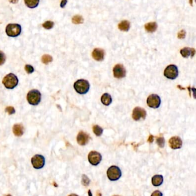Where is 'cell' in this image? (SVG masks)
<instances>
[{"mask_svg": "<svg viewBox=\"0 0 196 196\" xmlns=\"http://www.w3.org/2000/svg\"><path fill=\"white\" fill-rule=\"evenodd\" d=\"M19 83L17 77L13 74H9L6 75L2 80V83L8 89H13Z\"/></svg>", "mask_w": 196, "mask_h": 196, "instance_id": "cell-1", "label": "cell"}, {"mask_svg": "<svg viewBox=\"0 0 196 196\" xmlns=\"http://www.w3.org/2000/svg\"><path fill=\"white\" fill-rule=\"evenodd\" d=\"M74 88L77 93L85 94L90 89L89 82L84 79H80L77 80L74 83Z\"/></svg>", "mask_w": 196, "mask_h": 196, "instance_id": "cell-2", "label": "cell"}, {"mask_svg": "<svg viewBox=\"0 0 196 196\" xmlns=\"http://www.w3.org/2000/svg\"><path fill=\"white\" fill-rule=\"evenodd\" d=\"M5 31L8 36L15 38L21 34V27L17 24H10L7 26Z\"/></svg>", "mask_w": 196, "mask_h": 196, "instance_id": "cell-3", "label": "cell"}, {"mask_svg": "<svg viewBox=\"0 0 196 196\" xmlns=\"http://www.w3.org/2000/svg\"><path fill=\"white\" fill-rule=\"evenodd\" d=\"M41 93L37 90H32L27 94V101L30 104L36 106L41 101Z\"/></svg>", "mask_w": 196, "mask_h": 196, "instance_id": "cell-4", "label": "cell"}, {"mask_svg": "<svg viewBox=\"0 0 196 196\" xmlns=\"http://www.w3.org/2000/svg\"><path fill=\"white\" fill-rule=\"evenodd\" d=\"M107 175L110 180L115 181L119 179L121 177V170L118 166H112L107 170Z\"/></svg>", "mask_w": 196, "mask_h": 196, "instance_id": "cell-5", "label": "cell"}, {"mask_svg": "<svg viewBox=\"0 0 196 196\" xmlns=\"http://www.w3.org/2000/svg\"><path fill=\"white\" fill-rule=\"evenodd\" d=\"M164 75L169 79L174 80L176 79L178 75L177 67L173 64L168 65L164 71Z\"/></svg>", "mask_w": 196, "mask_h": 196, "instance_id": "cell-6", "label": "cell"}, {"mask_svg": "<svg viewBox=\"0 0 196 196\" xmlns=\"http://www.w3.org/2000/svg\"><path fill=\"white\" fill-rule=\"evenodd\" d=\"M31 162L34 168L36 169L43 168L45 165V158L41 155L37 154L32 158Z\"/></svg>", "mask_w": 196, "mask_h": 196, "instance_id": "cell-7", "label": "cell"}, {"mask_svg": "<svg viewBox=\"0 0 196 196\" xmlns=\"http://www.w3.org/2000/svg\"><path fill=\"white\" fill-rule=\"evenodd\" d=\"M147 104L151 108H158L161 104L160 97L156 94L150 95L147 99Z\"/></svg>", "mask_w": 196, "mask_h": 196, "instance_id": "cell-8", "label": "cell"}, {"mask_svg": "<svg viewBox=\"0 0 196 196\" xmlns=\"http://www.w3.org/2000/svg\"><path fill=\"white\" fill-rule=\"evenodd\" d=\"M88 161L93 166L98 165L102 161L101 154L95 151H91L88 154Z\"/></svg>", "mask_w": 196, "mask_h": 196, "instance_id": "cell-9", "label": "cell"}, {"mask_svg": "<svg viewBox=\"0 0 196 196\" xmlns=\"http://www.w3.org/2000/svg\"><path fill=\"white\" fill-rule=\"evenodd\" d=\"M132 116V118L136 121L140 120L141 118L145 119L146 116V111L142 108L137 107L133 110Z\"/></svg>", "mask_w": 196, "mask_h": 196, "instance_id": "cell-10", "label": "cell"}, {"mask_svg": "<svg viewBox=\"0 0 196 196\" xmlns=\"http://www.w3.org/2000/svg\"><path fill=\"white\" fill-rule=\"evenodd\" d=\"M113 72L114 77L118 79H121L126 76V69L122 64L115 65L113 69Z\"/></svg>", "mask_w": 196, "mask_h": 196, "instance_id": "cell-11", "label": "cell"}, {"mask_svg": "<svg viewBox=\"0 0 196 196\" xmlns=\"http://www.w3.org/2000/svg\"><path fill=\"white\" fill-rule=\"evenodd\" d=\"M169 146L172 149H179L182 146V141L179 137H171L169 141Z\"/></svg>", "mask_w": 196, "mask_h": 196, "instance_id": "cell-12", "label": "cell"}, {"mask_svg": "<svg viewBox=\"0 0 196 196\" xmlns=\"http://www.w3.org/2000/svg\"><path fill=\"white\" fill-rule=\"evenodd\" d=\"M89 139L90 137L87 133L83 131H80L77 135V142L80 145L83 146L88 142Z\"/></svg>", "mask_w": 196, "mask_h": 196, "instance_id": "cell-13", "label": "cell"}, {"mask_svg": "<svg viewBox=\"0 0 196 196\" xmlns=\"http://www.w3.org/2000/svg\"><path fill=\"white\" fill-rule=\"evenodd\" d=\"M196 51L195 49L194 48H187L185 47L181 49L180 51V54L182 55V57L185 58H187L189 56H191L192 57L195 55Z\"/></svg>", "mask_w": 196, "mask_h": 196, "instance_id": "cell-14", "label": "cell"}, {"mask_svg": "<svg viewBox=\"0 0 196 196\" xmlns=\"http://www.w3.org/2000/svg\"><path fill=\"white\" fill-rule=\"evenodd\" d=\"M104 56V51L101 48H95L93 52V57L96 61H102Z\"/></svg>", "mask_w": 196, "mask_h": 196, "instance_id": "cell-15", "label": "cell"}, {"mask_svg": "<svg viewBox=\"0 0 196 196\" xmlns=\"http://www.w3.org/2000/svg\"><path fill=\"white\" fill-rule=\"evenodd\" d=\"M13 132L17 137H20L24 134V127L20 124H15L13 127Z\"/></svg>", "mask_w": 196, "mask_h": 196, "instance_id": "cell-16", "label": "cell"}, {"mask_svg": "<svg viewBox=\"0 0 196 196\" xmlns=\"http://www.w3.org/2000/svg\"><path fill=\"white\" fill-rule=\"evenodd\" d=\"M163 181V178L161 175H155L153 176L151 179L152 184L154 187H159L162 185Z\"/></svg>", "mask_w": 196, "mask_h": 196, "instance_id": "cell-17", "label": "cell"}, {"mask_svg": "<svg viewBox=\"0 0 196 196\" xmlns=\"http://www.w3.org/2000/svg\"><path fill=\"white\" fill-rule=\"evenodd\" d=\"M130 22L127 20H123L121 21L119 25H118V28L124 32H127L130 29Z\"/></svg>", "mask_w": 196, "mask_h": 196, "instance_id": "cell-18", "label": "cell"}, {"mask_svg": "<svg viewBox=\"0 0 196 196\" xmlns=\"http://www.w3.org/2000/svg\"><path fill=\"white\" fill-rule=\"evenodd\" d=\"M145 28L147 32H150V33H153L157 30V24L155 22H149V23H147L146 24H145Z\"/></svg>", "mask_w": 196, "mask_h": 196, "instance_id": "cell-19", "label": "cell"}, {"mask_svg": "<svg viewBox=\"0 0 196 196\" xmlns=\"http://www.w3.org/2000/svg\"><path fill=\"white\" fill-rule=\"evenodd\" d=\"M101 101L104 105L108 106L112 102V98L110 94L107 93H104L102 96Z\"/></svg>", "mask_w": 196, "mask_h": 196, "instance_id": "cell-20", "label": "cell"}, {"mask_svg": "<svg viewBox=\"0 0 196 196\" xmlns=\"http://www.w3.org/2000/svg\"><path fill=\"white\" fill-rule=\"evenodd\" d=\"M26 6L31 9L36 8L39 4V0H24Z\"/></svg>", "mask_w": 196, "mask_h": 196, "instance_id": "cell-21", "label": "cell"}, {"mask_svg": "<svg viewBox=\"0 0 196 196\" xmlns=\"http://www.w3.org/2000/svg\"><path fill=\"white\" fill-rule=\"evenodd\" d=\"M84 20L82 16L76 15L74 16L72 19V22L75 24H80L83 23Z\"/></svg>", "mask_w": 196, "mask_h": 196, "instance_id": "cell-22", "label": "cell"}, {"mask_svg": "<svg viewBox=\"0 0 196 196\" xmlns=\"http://www.w3.org/2000/svg\"><path fill=\"white\" fill-rule=\"evenodd\" d=\"M103 129L102 127L98 125H95L93 127V132L96 136H101L103 133Z\"/></svg>", "mask_w": 196, "mask_h": 196, "instance_id": "cell-23", "label": "cell"}, {"mask_svg": "<svg viewBox=\"0 0 196 196\" xmlns=\"http://www.w3.org/2000/svg\"><path fill=\"white\" fill-rule=\"evenodd\" d=\"M41 61L44 64H48V63H51L52 61V56L49 55H44L42 56Z\"/></svg>", "mask_w": 196, "mask_h": 196, "instance_id": "cell-24", "label": "cell"}, {"mask_svg": "<svg viewBox=\"0 0 196 196\" xmlns=\"http://www.w3.org/2000/svg\"><path fill=\"white\" fill-rule=\"evenodd\" d=\"M54 22L51 21H46L43 24V27L46 29H51L54 27Z\"/></svg>", "mask_w": 196, "mask_h": 196, "instance_id": "cell-25", "label": "cell"}, {"mask_svg": "<svg viewBox=\"0 0 196 196\" xmlns=\"http://www.w3.org/2000/svg\"><path fill=\"white\" fill-rule=\"evenodd\" d=\"M157 143L158 144L159 147L163 148L165 146V139L163 137H159L157 139Z\"/></svg>", "mask_w": 196, "mask_h": 196, "instance_id": "cell-26", "label": "cell"}, {"mask_svg": "<svg viewBox=\"0 0 196 196\" xmlns=\"http://www.w3.org/2000/svg\"><path fill=\"white\" fill-rule=\"evenodd\" d=\"M82 183L83 185H84L85 187H87L90 184V179L86 175L83 174V175H82Z\"/></svg>", "mask_w": 196, "mask_h": 196, "instance_id": "cell-27", "label": "cell"}, {"mask_svg": "<svg viewBox=\"0 0 196 196\" xmlns=\"http://www.w3.org/2000/svg\"><path fill=\"white\" fill-rule=\"evenodd\" d=\"M25 70L28 74H30L34 72V68L32 65L27 64L25 66Z\"/></svg>", "mask_w": 196, "mask_h": 196, "instance_id": "cell-28", "label": "cell"}, {"mask_svg": "<svg viewBox=\"0 0 196 196\" xmlns=\"http://www.w3.org/2000/svg\"><path fill=\"white\" fill-rule=\"evenodd\" d=\"M6 57L4 53L0 51V65H3L5 62Z\"/></svg>", "mask_w": 196, "mask_h": 196, "instance_id": "cell-29", "label": "cell"}, {"mask_svg": "<svg viewBox=\"0 0 196 196\" xmlns=\"http://www.w3.org/2000/svg\"><path fill=\"white\" fill-rule=\"evenodd\" d=\"M5 111L7 112L9 115H12L15 113V110L13 107L9 106L5 108Z\"/></svg>", "mask_w": 196, "mask_h": 196, "instance_id": "cell-30", "label": "cell"}, {"mask_svg": "<svg viewBox=\"0 0 196 196\" xmlns=\"http://www.w3.org/2000/svg\"><path fill=\"white\" fill-rule=\"evenodd\" d=\"M186 36V32L185 30H181L178 33V38L179 39H184Z\"/></svg>", "mask_w": 196, "mask_h": 196, "instance_id": "cell-31", "label": "cell"}, {"mask_svg": "<svg viewBox=\"0 0 196 196\" xmlns=\"http://www.w3.org/2000/svg\"><path fill=\"white\" fill-rule=\"evenodd\" d=\"M151 196H162V193L159 190H155L152 193Z\"/></svg>", "mask_w": 196, "mask_h": 196, "instance_id": "cell-32", "label": "cell"}, {"mask_svg": "<svg viewBox=\"0 0 196 196\" xmlns=\"http://www.w3.org/2000/svg\"><path fill=\"white\" fill-rule=\"evenodd\" d=\"M67 3V0H62L60 3V7L61 8H64Z\"/></svg>", "mask_w": 196, "mask_h": 196, "instance_id": "cell-33", "label": "cell"}, {"mask_svg": "<svg viewBox=\"0 0 196 196\" xmlns=\"http://www.w3.org/2000/svg\"><path fill=\"white\" fill-rule=\"evenodd\" d=\"M190 89H191V90H192V92H193V98L196 99V88H190Z\"/></svg>", "mask_w": 196, "mask_h": 196, "instance_id": "cell-34", "label": "cell"}, {"mask_svg": "<svg viewBox=\"0 0 196 196\" xmlns=\"http://www.w3.org/2000/svg\"><path fill=\"white\" fill-rule=\"evenodd\" d=\"M153 140H154V137L152 135H150L149 138L148 139V142L150 143H152L153 142Z\"/></svg>", "mask_w": 196, "mask_h": 196, "instance_id": "cell-35", "label": "cell"}, {"mask_svg": "<svg viewBox=\"0 0 196 196\" xmlns=\"http://www.w3.org/2000/svg\"><path fill=\"white\" fill-rule=\"evenodd\" d=\"M10 2H11L12 4H17L19 2V0H9Z\"/></svg>", "mask_w": 196, "mask_h": 196, "instance_id": "cell-36", "label": "cell"}, {"mask_svg": "<svg viewBox=\"0 0 196 196\" xmlns=\"http://www.w3.org/2000/svg\"><path fill=\"white\" fill-rule=\"evenodd\" d=\"M189 4L191 6L193 5V0H189Z\"/></svg>", "mask_w": 196, "mask_h": 196, "instance_id": "cell-37", "label": "cell"}, {"mask_svg": "<svg viewBox=\"0 0 196 196\" xmlns=\"http://www.w3.org/2000/svg\"><path fill=\"white\" fill-rule=\"evenodd\" d=\"M88 195H89V196H93L92 194H91V190H90L88 191Z\"/></svg>", "mask_w": 196, "mask_h": 196, "instance_id": "cell-38", "label": "cell"}, {"mask_svg": "<svg viewBox=\"0 0 196 196\" xmlns=\"http://www.w3.org/2000/svg\"><path fill=\"white\" fill-rule=\"evenodd\" d=\"M177 87H178V88H181V90H185V88H182L181 85H178Z\"/></svg>", "mask_w": 196, "mask_h": 196, "instance_id": "cell-39", "label": "cell"}, {"mask_svg": "<svg viewBox=\"0 0 196 196\" xmlns=\"http://www.w3.org/2000/svg\"><path fill=\"white\" fill-rule=\"evenodd\" d=\"M68 196H78L77 195H75V194H71L70 195H69Z\"/></svg>", "mask_w": 196, "mask_h": 196, "instance_id": "cell-40", "label": "cell"}, {"mask_svg": "<svg viewBox=\"0 0 196 196\" xmlns=\"http://www.w3.org/2000/svg\"><path fill=\"white\" fill-rule=\"evenodd\" d=\"M12 196L10 195H6V196Z\"/></svg>", "mask_w": 196, "mask_h": 196, "instance_id": "cell-41", "label": "cell"}, {"mask_svg": "<svg viewBox=\"0 0 196 196\" xmlns=\"http://www.w3.org/2000/svg\"><path fill=\"white\" fill-rule=\"evenodd\" d=\"M118 196V195H115V196Z\"/></svg>", "mask_w": 196, "mask_h": 196, "instance_id": "cell-42", "label": "cell"}, {"mask_svg": "<svg viewBox=\"0 0 196 196\" xmlns=\"http://www.w3.org/2000/svg\"><path fill=\"white\" fill-rule=\"evenodd\" d=\"M195 1H196V0H195Z\"/></svg>", "mask_w": 196, "mask_h": 196, "instance_id": "cell-43", "label": "cell"}]
</instances>
